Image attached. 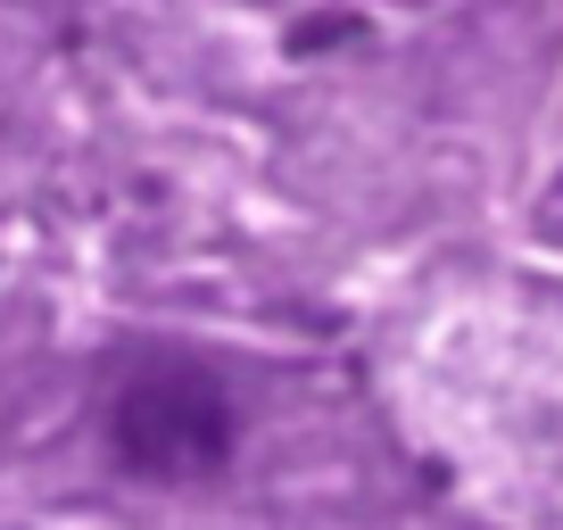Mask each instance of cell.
<instances>
[{
    "label": "cell",
    "instance_id": "1",
    "mask_svg": "<svg viewBox=\"0 0 563 530\" xmlns=\"http://www.w3.org/2000/svg\"><path fill=\"white\" fill-rule=\"evenodd\" d=\"M108 440L141 481H208L232 464V389L199 356H150L124 373Z\"/></svg>",
    "mask_w": 563,
    "mask_h": 530
}]
</instances>
